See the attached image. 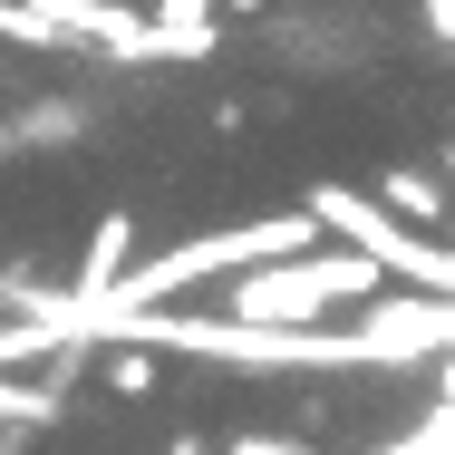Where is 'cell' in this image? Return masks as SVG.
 I'll use <instances>...</instances> for the list:
<instances>
[{"label": "cell", "instance_id": "obj_1", "mask_svg": "<svg viewBox=\"0 0 455 455\" xmlns=\"http://www.w3.org/2000/svg\"><path fill=\"white\" fill-rule=\"evenodd\" d=\"M378 291V262L359 252H310V262H272V272H243L233 281V320H320L330 300H368Z\"/></svg>", "mask_w": 455, "mask_h": 455}, {"label": "cell", "instance_id": "obj_2", "mask_svg": "<svg viewBox=\"0 0 455 455\" xmlns=\"http://www.w3.org/2000/svg\"><path fill=\"white\" fill-rule=\"evenodd\" d=\"M126 252H136V223L126 213H97V233H88V252H78V300H116V281H126Z\"/></svg>", "mask_w": 455, "mask_h": 455}, {"label": "cell", "instance_id": "obj_3", "mask_svg": "<svg viewBox=\"0 0 455 455\" xmlns=\"http://www.w3.org/2000/svg\"><path fill=\"white\" fill-rule=\"evenodd\" d=\"M213 0H156V39H165V59H194V49H213Z\"/></svg>", "mask_w": 455, "mask_h": 455}, {"label": "cell", "instance_id": "obj_4", "mask_svg": "<svg viewBox=\"0 0 455 455\" xmlns=\"http://www.w3.org/2000/svg\"><path fill=\"white\" fill-rule=\"evenodd\" d=\"M378 194H387V213H407V223H436V213H446V184H427V175H387Z\"/></svg>", "mask_w": 455, "mask_h": 455}, {"label": "cell", "instance_id": "obj_5", "mask_svg": "<svg viewBox=\"0 0 455 455\" xmlns=\"http://www.w3.org/2000/svg\"><path fill=\"white\" fill-rule=\"evenodd\" d=\"M107 387H116V397H156V359H146V349H116V359H107Z\"/></svg>", "mask_w": 455, "mask_h": 455}, {"label": "cell", "instance_id": "obj_6", "mask_svg": "<svg viewBox=\"0 0 455 455\" xmlns=\"http://www.w3.org/2000/svg\"><path fill=\"white\" fill-rule=\"evenodd\" d=\"M233 455H310L300 436H233Z\"/></svg>", "mask_w": 455, "mask_h": 455}, {"label": "cell", "instance_id": "obj_7", "mask_svg": "<svg viewBox=\"0 0 455 455\" xmlns=\"http://www.w3.org/2000/svg\"><path fill=\"white\" fill-rule=\"evenodd\" d=\"M165 455H204V436H175V446H165Z\"/></svg>", "mask_w": 455, "mask_h": 455}]
</instances>
